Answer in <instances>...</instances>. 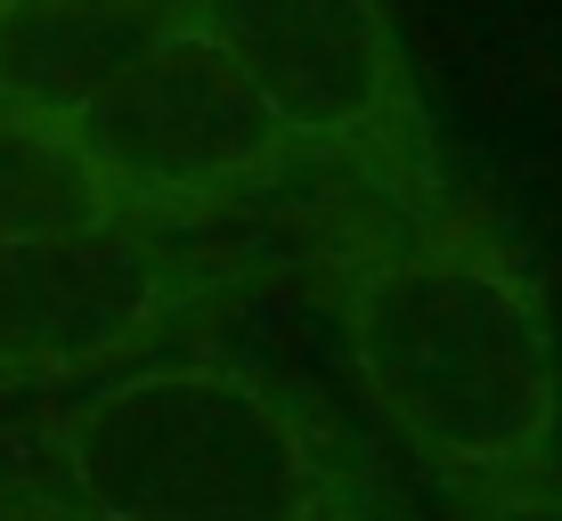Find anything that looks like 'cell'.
Listing matches in <instances>:
<instances>
[{
	"instance_id": "obj_1",
	"label": "cell",
	"mask_w": 562,
	"mask_h": 521,
	"mask_svg": "<svg viewBox=\"0 0 562 521\" xmlns=\"http://www.w3.org/2000/svg\"><path fill=\"white\" fill-rule=\"evenodd\" d=\"M302 285L335 318L359 399L440 506L562 465L554 302L481 196L400 204L367 188L310 237Z\"/></svg>"
},
{
	"instance_id": "obj_5",
	"label": "cell",
	"mask_w": 562,
	"mask_h": 521,
	"mask_svg": "<svg viewBox=\"0 0 562 521\" xmlns=\"http://www.w3.org/2000/svg\"><path fill=\"white\" fill-rule=\"evenodd\" d=\"M254 253H221L171 228H90V237L0 245V383H66L147 359L196 310L245 294Z\"/></svg>"
},
{
	"instance_id": "obj_4",
	"label": "cell",
	"mask_w": 562,
	"mask_h": 521,
	"mask_svg": "<svg viewBox=\"0 0 562 521\" xmlns=\"http://www.w3.org/2000/svg\"><path fill=\"white\" fill-rule=\"evenodd\" d=\"M188 16L237 57L245 82L318 163H342L359 188H383L400 204H432L457 188L383 0H188Z\"/></svg>"
},
{
	"instance_id": "obj_9",
	"label": "cell",
	"mask_w": 562,
	"mask_h": 521,
	"mask_svg": "<svg viewBox=\"0 0 562 521\" xmlns=\"http://www.w3.org/2000/svg\"><path fill=\"white\" fill-rule=\"evenodd\" d=\"M0 521H90L74 506H57V497H42L33 480H0Z\"/></svg>"
},
{
	"instance_id": "obj_6",
	"label": "cell",
	"mask_w": 562,
	"mask_h": 521,
	"mask_svg": "<svg viewBox=\"0 0 562 521\" xmlns=\"http://www.w3.org/2000/svg\"><path fill=\"white\" fill-rule=\"evenodd\" d=\"M188 16V0H0V99L82 114Z\"/></svg>"
},
{
	"instance_id": "obj_7",
	"label": "cell",
	"mask_w": 562,
	"mask_h": 521,
	"mask_svg": "<svg viewBox=\"0 0 562 521\" xmlns=\"http://www.w3.org/2000/svg\"><path fill=\"white\" fill-rule=\"evenodd\" d=\"M123 220L131 212L99 171V156L82 147L74 114L0 99V245L90 237V228H123Z\"/></svg>"
},
{
	"instance_id": "obj_2",
	"label": "cell",
	"mask_w": 562,
	"mask_h": 521,
	"mask_svg": "<svg viewBox=\"0 0 562 521\" xmlns=\"http://www.w3.org/2000/svg\"><path fill=\"white\" fill-rule=\"evenodd\" d=\"M42 497L90 521H408L359 432L237 351H164L42 432Z\"/></svg>"
},
{
	"instance_id": "obj_3",
	"label": "cell",
	"mask_w": 562,
	"mask_h": 521,
	"mask_svg": "<svg viewBox=\"0 0 562 521\" xmlns=\"http://www.w3.org/2000/svg\"><path fill=\"white\" fill-rule=\"evenodd\" d=\"M74 123L123 212L171 237H204L212 220H237L245 204L326 171L196 16H180Z\"/></svg>"
},
{
	"instance_id": "obj_8",
	"label": "cell",
	"mask_w": 562,
	"mask_h": 521,
	"mask_svg": "<svg viewBox=\"0 0 562 521\" xmlns=\"http://www.w3.org/2000/svg\"><path fill=\"white\" fill-rule=\"evenodd\" d=\"M449 513L457 521H562V465L530 473V480H506V489H473Z\"/></svg>"
}]
</instances>
